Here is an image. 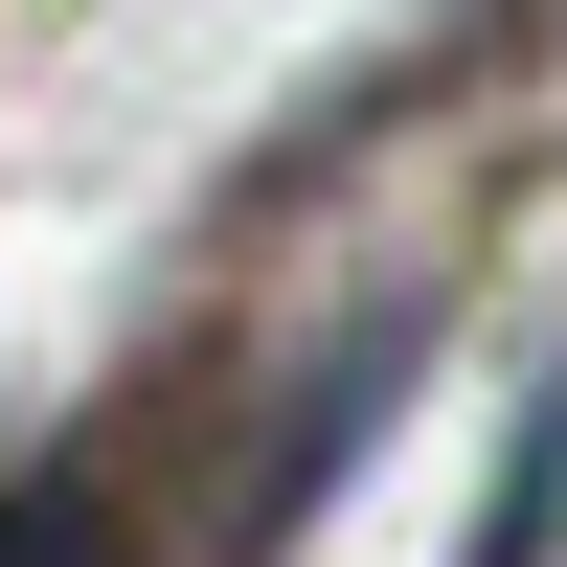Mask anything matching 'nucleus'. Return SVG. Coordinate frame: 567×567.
<instances>
[{
  "label": "nucleus",
  "mask_w": 567,
  "mask_h": 567,
  "mask_svg": "<svg viewBox=\"0 0 567 567\" xmlns=\"http://www.w3.org/2000/svg\"><path fill=\"white\" fill-rule=\"evenodd\" d=\"M477 567H545V432H523V477H499V545Z\"/></svg>",
  "instance_id": "nucleus-2"
},
{
  "label": "nucleus",
  "mask_w": 567,
  "mask_h": 567,
  "mask_svg": "<svg viewBox=\"0 0 567 567\" xmlns=\"http://www.w3.org/2000/svg\"><path fill=\"white\" fill-rule=\"evenodd\" d=\"M0 567H136V499H114V454H45V477L0 499Z\"/></svg>",
  "instance_id": "nucleus-1"
}]
</instances>
